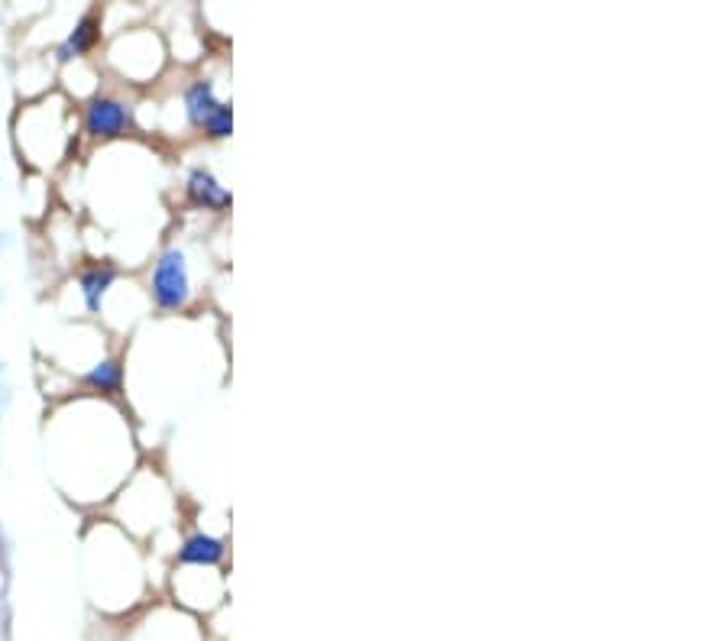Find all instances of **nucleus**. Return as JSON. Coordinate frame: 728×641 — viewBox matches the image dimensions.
<instances>
[{"label": "nucleus", "mask_w": 728, "mask_h": 641, "mask_svg": "<svg viewBox=\"0 0 728 641\" xmlns=\"http://www.w3.org/2000/svg\"><path fill=\"white\" fill-rule=\"evenodd\" d=\"M120 379H123V370L117 360H104L101 366H94V370L85 376V383L98 392H117L120 389Z\"/></svg>", "instance_id": "8"}, {"label": "nucleus", "mask_w": 728, "mask_h": 641, "mask_svg": "<svg viewBox=\"0 0 728 641\" xmlns=\"http://www.w3.org/2000/svg\"><path fill=\"white\" fill-rule=\"evenodd\" d=\"M188 195L195 204H204V208H214V211H221L230 204V195L224 192L221 185H217V179L211 172H204V169H195L191 172V179H188Z\"/></svg>", "instance_id": "3"}, {"label": "nucleus", "mask_w": 728, "mask_h": 641, "mask_svg": "<svg viewBox=\"0 0 728 641\" xmlns=\"http://www.w3.org/2000/svg\"><path fill=\"white\" fill-rule=\"evenodd\" d=\"M94 39H98V20H94V17H85V20H81V23L75 26V33L62 43L59 59L68 62V59L81 56V52H88V49L94 46Z\"/></svg>", "instance_id": "7"}, {"label": "nucleus", "mask_w": 728, "mask_h": 641, "mask_svg": "<svg viewBox=\"0 0 728 641\" xmlns=\"http://www.w3.org/2000/svg\"><path fill=\"white\" fill-rule=\"evenodd\" d=\"M114 279H117V266H111V263L94 266V269L85 272V276H81V292H85V302H88L91 311L101 308V298L114 285Z\"/></svg>", "instance_id": "5"}, {"label": "nucleus", "mask_w": 728, "mask_h": 641, "mask_svg": "<svg viewBox=\"0 0 728 641\" xmlns=\"http://www.w3.org/2000/svg\"><path fill=\"white\" fill-rule=\"evenodd\" d=\"M178 561L182 564H221L224 561V541H217L211 535H195L182 544L178 551Z\"/></svg>", "instance_id": "4"}, {"label": "nucleus", "mask_w": 728, "mask_h": 641, "mask_svg": "<svg viewBox=\"0 0 728 641\" xmlns=\"http://www.w3.org/2000/svg\"><path fill=\"white\" fill-rule=\"evenodd\" d=\"M85 127H88L91 136H104V140H111V136H120L130 127V111L120 101L94 98L85 111Z\"/></svg>", "instance_id": "2"}, {"label": "nucleus", "mask_w": 728, "mask_h": 641, "mask_svg": "<svg viewBox=\"0 0 728 641\" xmlns=\"http://www.w3.org/2000/svg\"><path fill=\"white\" fill-rule=\"evenodd\" d=\"M153 298L159 308L175 311L188 302V272H185V256L178 250H166L159 256L156 272H153Z\"/></svg>", "instance_id": "1"}, {"label": "nucleus", "mask_w": 728, "mask_h": 641, "mask_svg": "<svg viewBox=\"0 0 728 641\" xmlns=\"http://www.w3.org/2000/svg\"><path fill=\"white\" fill-rule=\"evenodd\" d=\"M201 127L208 130V133L214 136V140H221V136H230V130H233V114H230V107L221 104L208 120H204Z\"/></svg>", "instance_id": "9"}, {"label": "nucleus", "mask_w": 728, "mask_h": 641, "mask_svg": "<svg viewBox=\"0 0 728 641\" xmlns=\"http://www.w3.org/2000/svg\"><path fill=\"white\" fill-rule=\"evenodd\" d=\"M188 117H191V124H204V120H208L217 107V98H214V88H211V81H198V85H191L188 88Z\"/></svg>", "instance_id": "6"}]
</instances>
